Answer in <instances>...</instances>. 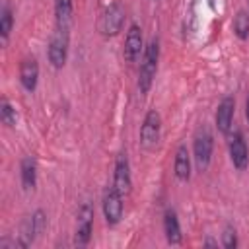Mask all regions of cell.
I'll return each mask as SVG.
<instances>
[{"mask_svg":"<svg viewBox=\"0 0 249 249\" xmlns=\"http://www.w3.org/2000/svg\"><path fill=\"white\" fill-rule=\"evenodd\" d=\"M158 62H160V39L152 37L148 45L144 47V53L140 56V68H138V91L146 95L152 86L154 78L158 74Z\"/></svg>","mask_w":249,"mask_h":249,"instance_id":"cell-1","label":"cell"},{"mask_svg":"<svg viewBox=\"0 0 249 249\" xmlns=\"http://www.w3.org/2000/svg\"><path fill=\"white\" fill-rule=\"evenodd\" d=\"M212 154H214V134L206 124H202L196 128L193 138V160L200 173L210 167Z\"/></svg>","mask_w":249,"mask_h":249,"instance_id":"cell-2","label":"cell"},{"mask_svg":"<svg viewBox=\"0 0 249 249\" xmlns=\"http://www.w3.org/2000/svg\"><path fill=\"white\" fill-rule=\"evenodd\" d=\"M68 51H70V29L64 27H54V31L49 37L47 45V58L53 68H62L68 60Z\"/></svg>","mask_w":249,"mask_h":249,"instance_id":"cell-3","label":"cell"},{"mask_svg":"<svg viewBox=\"0 0 249 249\" xmlns=\"http://www.w3.org/2000/svg\"><path fill=\"white\" fill-rule=\"evenodd\" d=\"M45 228H47V214H45V210H43V208L33 210V212L27 216V220L23 222L21 231L18 233V239L14 241V245H16V247H21V249L29 247V245L35 241V237L45 231Z\"/></svg>","mask_w":249,"mask_h":249,"instance_id":"cell-4","label":"cell"},{"mask_svg":"<svg viewBox=\"0 0 249 249\" xmlns=\"http://www.w3.org/2000/svg\"><path fill=\"white\" fill-rule=\"evenodd\" d=\"M160 138H161V117L158 109H148L140 124V146L150 152L160 144Z\"/></svg>","mask_w":249,"mask_h":249,"instance_id":"cell-5","label":"cell"},{"mask_svg":"<svg viewBox=\"0 0 249 249\" xmlns=\"http://www.w3.org/2000/svg\"><path fill=\"white\" fill-rule=\"evenodd\" d=\"M124 18H126V12H124V6L121 2H111L103 14H101V19H99V33L103 37H115L119 35V31L123 29L124 25Z\"/></svg>","mask_w":249,"mask_h":249,"instance_id":"cell-6","label":"cell"},{"mask_svg":"<svg viewBox=\"0 0 249 249\" xmlns=\"http://www.w3.org/2000/svg\"><path fill=\"white\" fill-rule=\"evenodd\" d=\"M124 195H121L113 185L107 187V191L103 193L101 198V210H103V218L107 226H117L123 220V212H124Z\"/></svg>","mask_w":249,"mask_h":249,"instance_id":"cell-7","label":"cell"},{"mask_svg":"<svg viewBox=\"0 0 249 249\" xmlns=\"http://www.w3.org/2000/svg\"><path fill=\"white\" fill-rule=\"evenodd\" d=\"M228 152H230V161L237 171H245L249 167V148L245 142V136L241 130H233L228 134Z\"/></svg>","mask_w":249,"mask_h":249,"instance_id":"cell-8","label":"cell"},{"mask_svg":"<svg viewBox=\"0 0 249 249\" xmlns=\"http://www.w3.org/2000/svg\"><path fill=\"white\" fill-rule=\"evenodd\" d=\"M93 231V206L89 202H82L78 208V226L74 233V245L76 247H86L91 239Z\"/></svg>","mask_w":249,"mask_h":249,"instance_id":"cell-9","label":"cell"},{"mask_svg":"<svg viewBox=\"0 0 249 249\" xmlns=\"http://www.w3.org/2000/svg\"><path fill=\"white\" fill-rule=\"evenodd\" d=\"M144 35H142V27L138 23H130L124 35V47H123V56L126 62H136L142 53H144Z\"/></svg>","mask_w":249,"mask_h":249,"instance_id":"cell-10","label":"cell"},{"mask_svg":"<svg viewBox=\"0 0 249 249\" xmlns=\"http://www.w3.org/2000/svg\"><path fill=\"white\" fill-rule=\"evenodd\" d=\"M121 195H128L132 189V175H130V161L126 152H121L115 160V167H113V183H111Z\"/></svg>","mask_w":249,"mask_h":249,"instance_id":"cell-11","label":"cell"},{"mask_svg":"<svg viewBox=\"0 0 249 249\" xmlns=\"http://www.w3.org/2000/svg\"><path fill=\"white\" fill-rule=\"evenodd\" d=\"M233 115H235V99L233 95H226L218 107H216V115H214V123L220 134L228 136L233 128Z\"/></svg>","mask_w":249,"mask_h":249,"instance_id":"cell-12","label":"cell"},{"mask_svg":"<svg viewBox=\"0 0 249 249\" xmlns=\"http://www.w3.org/2000/svg\"><path fill=\"white\" fill-rule=\"evenodd\" d=\"M19 82L25 91H35L39 84V62L35 56H25L19 64Z\"/></svg>","mask_w":249,"mask_h":249,"instance_id":"cell-13","label":"cell"},{"mask_svg":"<svg viewBox=\"0 0 249 249\" xmlns=\"http://www.w3.org/2000/svg\"><path fill=\"white\" fill-rule=\"evenodd\" d=\"M191 152L187 148V144H179L175 150V158H173V173L175 179L181 183H187L191 179Z\"/></svg>","mask_w":249,"mask_h":249,"instance_id":"cell-14","label":"cell"},{"mask_svg":"<svg viewBox=\"0 0 249 249\" xmlns=\"http://www.w3.org/2000/svg\"><path fill=\"white\" fill-rule=\"evenodd\" d=\"M163 233L169 245H181L183 233H181V222L175 208H165L163 212Z\"/></svg>","mask_w":249,"mask_h":249,"instance_id":"cell-15","label":"cell"},{"mask_svg":"<svg viewBox=\"0 0 249 249\" xmlns=\"http://www.w3.org/2000/svg\"><path fill=\"white\" fill-rule=\"evenodd\" d=\"M19 179L23 191H33L37 185V161L33 156H25L19 161Z\"/></svg>","mask_w":249,"mask_h":249,"instance_id":"cell-16","label":"cell"},{"mask_svg":"<svg viewBox=\"0 0 249 249\" xmlns=\"http://www.w3.org/2000/svg\"><path fill=\"white\" fill-rule=\"evenodd\" d=\"M74 19V2L72 0H54V27L70 29Z\"/></svg>","mask_w":249,"mask_h":249,"instance_id":"cell-17","label":"cell"},{"mask_svg":"<svg viewBox=\"0 0 249 249\" xmlns=\"http://www.w3.org/2000/svg\"><path fill=\"white\" fill-rule=\"evenodd\" d=\"M12 29H14V10L8 2H4L2 10H0V41H2V45L8 43Z\"/></svg>","mask_w":249,"mask_h":249,"instance_id":"cell-18","label":"cell"},{"mask_svg":"<svg viewBox=\"0 0 249 249\" xmlns=\"http://www.w3.org/2000/svg\"><path fill=\"white\" fill-rule=\"evenodd\" d=\"M233 33L241 41L249 39V10H237L233 16Z\"/></svg>","mask_w":249,"mask_h":249,"instance_id":"cell-19","label":"cell"},{"mask_svg":"<svg viewBox=\"0 0 249 249\" xmlns=\"http://www.w3.org/2000/svg\"><path fill=\"white\" fill-rule=\"evenodd\" d=\"M0 121L8 128H14L18 124V111L6 97H2V101H0Z\"/></svg>","mask_w":249,"mask_h":249,"instance_id":"cell-20","label":"cell"},{"mask_svg":"<svg viewBox=\"0 0 249 249\" xmlns=\"http://www.w3.org/2000/svg\"><path fill=\"white\" fill-rule=\"evenodd\" d=\"M222 245L226 249H235L237 247V231L231 224H226L222 230Z\"/></svg>","mask_w":249,"mask_h":249,"instance_id":"cell-21","label":"cell"},{"mask_svg":"<svg viewBox=\"0 0 249 249\" xmlns=\"http://www.w3.org/2000/svg\"><path fill=\"white\" fill-rule=\"evenodd\" d=\"M202 245H204V247H218V241H214V239L206 237V239L202 241Z\"/></svg>","mask_w":249,"mask_h":249,"instance_id":"cell-22","label":"cell"},{"mask_svg":"<svg viewBox=\"0 0 249 249\" xmlns=\"http://www.w3.org/2000/svg\"><path fill=\"white\" fill-rule=\"evenodd\" d=\"M245 119L249 121V91H247V97H245Z\"/></svg>","mask_w":249,"mask_h":249,"instance_id":"cell-23","label":"cell"},{"mask_svg":"<svg viewBox=\"0 0 249 249\" xmlns=\"http://www.w3.org/2000/svg\"><path fill=\"white\" fill-rule=\"evenodd\" d=\"M247 6H249V0H247Z\"/></svg>","mask_w":249,"mask_h":249,"instance_id":"cell-24","label":"cell"}]
</instances>
